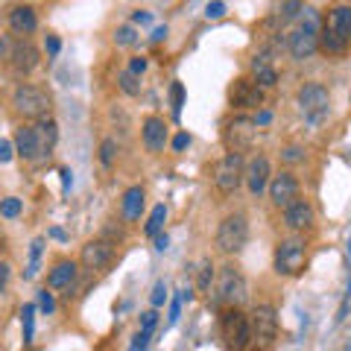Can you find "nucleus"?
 <instances>
[{"label":"nucleus","instance_id":"obj_1","mask_svg":"<svg viewBox=\"0 0 351 351\" xmlns=\"http://www.w3.org/2000/svg\"><path fill=\"white\" fill-rule=\"evenodd\" d=\"M56 141H59V126L53 117H44L36 120L32 126H21L18 135H15V152L24 161L36 164L50 158V152L56 149Z\"/></svg>","mask_w":351,"mask_h":351},{"label":"nucleus","instance_id":"obj_2","mask_svg":"<svg viewBox=\"0 0 351 351\" xmlns=\"http://www.w3.org/2000/svg\"><path fill=\"white\" fill-rule=\"evenodd\" d=\"M351 44V6H334L319 29V47L325 53H346Z\"/></svg>","mask_w":351,"mask_h":351},{"label":"nucleus","instance_id":"obj_3","mask_svg":"<svg viewBox=\"0 0 351 351\" xmlns=\"http://www.w3.org/2000/svg\"><path fill=\"white\" fill-rule=\"evenodd\" d=\"M12 106H15V112L21 117L44 120V117H50V112H53V97L44 91V88H38V85L21 82L15 88V94H12Z\"/></svg>","mask_w":351,"mask_h":351},{"label":"nucleus","instance_id":"obj_4","mask_svg":"<svg viewBox=\"0 0 351 351\" xmlns=\"http://www.w3.org/2000/svg\"><path fill=\"white\" fill-rule=\"evenodd\" d=\"M299 18H302V24L290 32L287 47L293 53V59L304 62L319 50V24H316V9H311V6H304Z\"/></svg>","mask_w":351,"mask_h":351},{"label":"nucleus","instance_id":"obj_5","mask_svg":"<svg viewBox=\"0 0 351 351\" xmlns=\"http://www.w3.org/2000/svg\"><path fill=\"white\" fill-rule=\"evenodd\" d=\"M0 59L12 64V71L18 76H29L38 68V50L36 44L27 38H0Z\"/></svg>","mask_w":351,"mask_h":351},{"label":"nucleus","instance_id":"obj_6","mask_svg":"<svg viewBox=\"0 0 351 351\" xmlns=\"http://www.w3.org/2000/svg\"><path fill=\"white\" fill-rule=\"evenodd\" d=\"M249 328H252V343H255L261 351H269L272 343H276V337H278V316H276V307L258 304L255 311H252Z\"/></svg>","mask_w":351,"mask_h":351},{"label":"nucleus","instance_id":"obj_7","mask_svg":"<svg viewBox=\"0 0 351 351\" xmlns=\"http://www.w3.org/2000/svg\"><path fill=\"white\" fill-rule=\"evenodd\" d=\"M249 240V223L243 214H228L217 228V246L226 255H237Z\"/></svg>","mask_w":351,"mask_h":351},{"label":"nucleus","instance_id":"obj_8","mask_svg":"<svg viewBox=\"0 0 351 351\" xmlns=\"http://www.w3.org/2000/svg\"><path fill=\"white\" fill-rule=\"evenodd\" d=\"M246 278L243 272H240L234 263H228V267L219 269V281H217V304H226V307H237L240 302L246 299Z\"/></svg>","mask_w":351,"mask_h":351},{"label":"nucleus","instance_id":"obj_9","mask_svg":"<svg viewBox=\"0 0 351 351\" xmlns=\"http://www.w3.org/2000/svg\"><path fill=\"white\" fill-rule=\"evenodd\" d=\"M255 132H258L255 120L246 117V114H237V117L228 120L226 129H223V144H226L228 152H237V156H243V152L252 144H255Z\"/></svg>","mask_w":351,"mask_h":351},{"label":"nucleus","instance_id":"obj_10","mask_svg":"<svg viewBox=\"0 0 351 351\" xmlns=\"http://www.w3.org/2000/svg\"><path fill=\"white\" fill-rule=\"evenodd\" d=\"M307 263V246L304 240L299 237H290V240H281L276 246V272L278 276H299Z\"/></svg>","mask_w":351,"mask_h":351},{"label":"nucleus","instance_id":"obj_11","mask_svg":"<svg viewBox=\"0 0 351 351\" xmlns=\"http://www.w3.org/2000/svg\"><path fill=\"white\" fill-rule=\"evenodd\" d=\"M223 339H226L228 351H246L252 343L249 316H243L237 307H228L223 313Z\"/></svg>","mask_w":351,"mask_h":351},{"label":"nucleus","instance_id":"obj_12","mask_svg":"<svg viewBox=\"0 0 351 351\" xmlns=\"http://www.w3.org/2000/svg\"><path fill=\"white\" fill-rule=\"evenodd\" d=\"M295 100H299L302 114L311 120V123H319V120L328 114V106H331V94H328V88H325V85L311 82V85H304V88H302Z\"/></svg>","mask_w":351,"mask_h":351},{"label":"nucleus","instance_id":"obj_13","mask_svg":"<svg viewBox=\"0 0 351 351\" xmlns=\"http://www.w3.org/2000/svg\"><path fill=\"white\" fill-rule=\"evenodd\" d=\"M243 156H237V152H228V156L223 158L214 167V184L219 193H234L240 184H243Z\"/></svg>","mask_w":351,"mask_h":351},{"label":"nucleus","instance_id":"obj_14","mask_svg":"<svg viewBox=\"0 0 351 351\" xmlns=\"http://www.w3.org/2000/svg\"><path fill=\"white\" fill-rule=\"evenodd\" d=\"M112 261H114V243H112V240L97 237V240H88V243L82 246L80 263L88 272H103Z\"/></svg>","mask_w":351,"mask_h":351},{"label":"nucleus","instance_id":"obj_15","mask_svg":"<svg viewBox=\"0 0 351 351\" xmlns=\"http://www.w3.org/2000/svg\"><path fill=\"white\" fill-rule=\"evenodd\" d=\"M267 188H269V199H272L276 208H287V205H293L295 199H299V182H295L293 173L272 176Z\"/></svg>","mask_w":351,"mask_h":351},{"label":"nucleus","instance_id":"obj_16","mask_svg":"<svg viewBox=\"0 0 351 351\" xmlns=\"http://www.w3.org/2000/svg\"><path fill=\"white\" fill-rule=\"evenodd\" d=\"M228 100L237 108H252V106H261L263 103V88L252 80H237L228 91Z\"/></svg>","mask_w":351,"mask_h":351},{"label":"nucleus","instance_id":"obj_17","mask_svg":"<svg viewBox=\"0 0 351 351\" xmlns=\"http://www.w3.org/2000/svg\"><path fill=\"white\" fill-rule=\"evenodd\" d=\"M141 138H144V147L149 152H161L167 147V123H164V117L149 114L144 120V126H141Z\"/></svg>","mask_w":351,"mask_h":351},{"label":"nucleus","instance_id":"obj_18","mask_svg":"<svg viewBox=\"0 0 351 351\" xmlns=\"http://www.w3.org/2000/svg\"><path fill=\"white\" fill-rule=\"evenodd\" d=\"M243 182L249 184V191L255 193V196L263 193V191H267V184H269V161L263 158V156H255V158L246 164Z\"/></svg>","mask_w":351,"mask_h":351},{"label":"nucleus","instance_id":"obj_19","mask_svg":"<svg viewBox=\"0 0 351 351\" xmlns=\"http://www.w3.org/2000/svg\"><path fill=\"white\" fill-rule=\"evenodd\" d=\"M284 223L293 232H304V228L313 226V205L304 202V199H295L293 205L284 208Z\"/></svg>","mask_w":351,"mask_h":351},{"label":"nucleus","instance_id":"obj_20","mask_svg":"<svg viewBox=\"0 0 351 351\" xmlns=\"http://www.w3.org/2000/svg\"><path fill=\"white\" fill-rule=\"evenodd\" d=\"M76 276H80V267L73 261H59L56 267L47 272V287L50 290H71L76 284Z\"/></svg>","mask_w":351,"mask_h":351},{"label":"nucleus","instance_id":"obj_21","mask_svg":"<svg viewBox=\"0 0 351 351\" xmlns=\"http://www.w3.org/2000/svg\"><path fill=\"white\" fill-rule=\"evenodd\" d=\"M9 27H12L15 36H29V32H36L38 18L32 12V6H15L12 12H9Z\"/></svg>","mask_w":351,"mask_h":351},{"label":"nucleus","instance_id":"obj_22","mask_svg":"<svg viewBox=\"0 0 351 351\" xmlns=\"http://www.w3.org/2000/svg\"><path fill=\"white\" fill-rule=\"evenodd\" d=\"M144 188H129L120 199V211H123L126 219H141V211H144Z\"/></svg>","mask_w":351,"mask_h":351},{"label":"nucleus","instance_id":"obj_23","mask_svg":"<svg viewBox=\"0 0 351 351\" xmlns=\"http://www.w3.org/2000/svg\"><path fill=\"white\" fill-rule=\"evenodd\" d=\"M164 219H167V208L156 205L152 208V214H149V219H147V226H144V234L147 237H158L161 228H164Z\"/></svg>","mask_w":351,"mask_h":351},{"label":"nucleus","instance_id":"obj_24","mask_svg":"<svg viewBox=\"0 0 351 351\" xmlns=\"http://www.w3.org/2000/svg\"><path fill=\"white\" fill-rule=\"evenodd\" d=\"M117 85H120V91L129 94V97H138L141 94V76L129 73V71H123V73L117 76Z\"/></svg>","mask_w":351,"mask_h":351},{"label":"nucleus","instance_id":"obj_25","mask_svg":"<svg viewBox=\"0 0 351 351\" xmlns=\"http://www.w3.org/2000/svg\"><path fill=\"white\" fill-rule=\"evenodd\" d=\"M211 281H214V263L211 261H202L199 263V272H196V287H199V293L211 290Z\"/></svg>","mask_w":351,"mask_h":351},{"label":"nucleus","instance_id":"obj_26","mask_svg":"<svg viewBox=\"0 0 351 351\" xmlns=\"http://www.w3.org/2000/svg\"><path fill=\"white\" fill-rule=\"evenodd\" d=\"M302 9H304L302 0H284V3H281V12H278L281 24H290V21H295V18L302 15Z\"/></svg>","mask_w":351,"mask_h":351},{"label":"nucleus","instance_id":"obj_27","mask_svg":"<svg viewBox=\"0 0 351 351\" xmlns=\"http://www.w3.org/2000/svg\"><path fill=\"white\" fill-rule=\"evenodd\" d=\"M252 73H255V82H258L261 88H272V85L278 82V73H276V68H272V64H267V68H255Z\"/></svg>","mask_w":351,"mask_h":351},{"label":"nucleus","instance_id":"obj_28","mask_svg":"<svg viewBox=\"0 0 351 351\" xmlns=\"http://www.w3.org/2000/svg\"><path fill=\"white\" fill-rule=\"evenodd\" d=\"M18 214H21V199H15V196L0 199V217H3V219H15Z\"/></svg>","mask_w":351,"mask_h":351},{"label":"nucleus","instance_id":"obj_29","mask_svg":"<svg viewBox=\"0 0 351 351\" xmlns=\"http://www.w3.org/2000/svg\"><path fill=\"white\" fill-rule=\"evenodd\" d=\"M114 158H117V144H114L112 138H106L103 144H100V161H103V167H112Z\"/></svg>","mask_w":351,"mask_h":351},{"label":"nucleus","instance_id":"obj_30","mask_svg":"<svg viewBox=\"0 0 351 351\" xmlns=\"http://www.w3.org/2000/svg\"><path fill=\"white\" fill-rule=\"evenodd\" d=\"M170 100H173V114L179 117L182 114V106H184V85L182 82H173L170 85Z\"/></svg>","mask_w":351,"mask_h":351},{"label":"nucleus","instance_id":"obj_31","mask_svg":"<svg viewBox=\"0 0 351 351\" xmlns=\"http://www.w3.org/2000/svg\"><path fill=\"white\" fill-rule=\"evenodd\" d=\"M41 246H44V240L36 237L32 240V249H29V269H27V278L36 276V267H38V258H41Z\"/></svg>","mask_w":351,"mask_h":351},{"label":"nucleus","instance_id":"obj_32","mask_svg":"<svg viewBox=\"0 0 351 351\" xmlns=\"http://www.w3.org/2000/svg\"><path fill=\"white\" fill-rule=\"evenodd\" d=\"M135 27H120L117 32H114V44L117 47H129V44H135Z\"/></svg>","mask_w":351,"mask_h":351},{"label":"nucleus","instance_id":"obj_33","mask_svg":"<svg viewBox=\"0 0 351 351\" xmlns=\"http://www.w3.org/2000/svg\"><path fill=\"white\" fill-rule=\"evenodd\" d=\"M32 313H36V307L27 304L24 311H21V322H24V339L32 343Z\"/></svg>","mask_w":351,"mask_h":351},{"label":"nucleus","instance_id":"obj_34","mask_svg":"<svg viewBox=\"0 0 351 351\" xmlns=\"http://www.w3.org/2000/svg\"><path fill=\"white\" fill-rule=\"evenodd\" d=\"M38 307H41L44 313H53V311H56V302H53V293H47V287L38 290Z\"/></svg>","mask_w":351,"mask_h":351},{"label":"nucleus","instance_id":"obj_35","mask_svg":"<svg viewBox=\"0 0 351 351\" xmlns=\"http://www.w3.org/2000/svg\"><path fill=\"white\" fill-rule=\"evenodd\" d=\"M156 325H158V313H156V311H149V313H144V319H141V331H147V334H152V331H156Z\"/></svg>","mask_w":351,"mask_h":351},{"label":"nucleus","instance_id":"obj_36","mask_svg":"<svg viewBox=\"0 0 351 351\" xmlns=\"http://www.w3.org/2000/svg\"><path fill=\"white\" fill-rule=\"evenodd\" d=\"M149 337H152V334H147V331H138V334H135V339H132V348H129V351H147V346H149Z\"/></svg>","mask_w":351,"mask_h":351},{"label":"nucleus","instance_id":"obj_37","mask_svg":"<svg viewBox=\"0 0 351 351\" xmlns=\"http://www.w3.org/2000/svg\"><path fill=\"white\" fill-rule=\"evenodd\" d=\"M164 302H167V287H164V281L156 284V290H152V304L161 307Z\"/></svg>","mask_w":351,"mask_h":351},{"label":"nucleus","instance_id":"obj_38","mask_svg":"<svg viewBox=\"0 0 351 351\" xmlns=\"http://www.w3.org/2000/svg\"><path fill=\"white\" fill-rule=\"evenodd\" d=\"M126 71H129V73H135V76H141V73L147 71V59H144V56H135V59L129 62V68H126Z\"/></svg>","mask_w":351,"mask_h":351},{"label":"nucleus","instance_id":"obj_39","mask_svg":"<svg viewBox=\"0 0 351 351\" xmlns=\"http://www.w3.org/2000/svg\"><path fill=\"white\" fill-rule=\"evenodd\" d=\"M12 156H15V147L9 144V141H0V164L12 161Z\"/></svg>","mask_w":351,"mask_h":351},{"label":"nucleus","instance_id":"obj_40","mask_svg":"<svg viewBox=\"0 0 351 351\" xmlns=\"http://www.w3.org/2000/svg\"><path fill=\"white\" fill-rule=\"evenodd\" d=\"M205 15H208V18H223V15H226V3H219V0H217V3H208Z\"/></svg>","mask_w":351,"mask_h":351},{"label":"nucleus","instance_id":"obj_41","mask_svg":"<svg viewBox=\"0 0 351 351\" xmlns=\"http://www.w3.org/2000/svg\"><path fill=\"white\" fill-rule=\"evenodd\" d=\"M184 147H191V135H184V132H179V135L173 138V149H176V152H182Z\"/></svg>","mask_w":351,"mask_h":351},{"label":"nucleus","instance_id":"obj_42","mask_svg":"<svg viewBox=\"0 0 351 351\" xmlns=\"http://www.w3.org/2000/svg\"><path fill=\"white\" fill-rule=\"evenodd\" d=\"M59 47H62V44H59V38H56V36H47V50H50V56H56V53H59Z\"/></svg>","mask_w":351,"mask_h":351},{"label":"nucleus","instance_id":"obj_43","mask_svg":"<svg viewBox=\"0 0 351 351\" xmlns=\"http://www.w3.org/2000/svg\"><path fill=\"white\" fill-rule=\"evenodd\" d=\"M269 120H272V114H269V112H258V114H255V126H267Z\"/></svg>","mask_w":351,"mask_h":351},{"label":"nucleus","instance_id":"obj_44","mask_svg":"<svg viewBox=\"0 0 351 351\" xmlns=\"http://www.w3.org/2000/svg\"><path fill=\"white\" fill-rule=\"evenodd\" d=\"M167 243H170V240H167V234H158V237H156V249H158V252H164V249H167Z\"/></svg>","mask_w":351,"mask_h":351},{"label":"nucleus","instance_id":"obj_45","mask_svg":"<svg viewBox=\"0 0 351 351\" xmlns=\"http://www.w3.org/2000/svg\"><path fill=\"white\" fill-rule=\"evenodd\" d=\"M284 158H287V161H299L302 156H299V149H295V147H290L287 152H284Z\"/></svg>","mask_w":351,"mask_h":351},{"label":"nucleus","instance_id":"obj_46","mask_svg":"<svg viewBox=\"0 0 351 351\" xmlns=\"http://www.w3.org/2000/svg\"><path fill=\"white\" fill-rule=\"evenodd\" d=\"M6 278H9V267H6V263H0V287L6 284Z\"/></svg>","mask_w":351,"mask_h":351},{"label":"nucleus","instance_id":"obj_47","mask_svg":"<svg viewBox=\"0 0 351 351\" xmlns=\"http://www.w3.org/2000/svg\"><path fill=\"white\" fill-rule=\"evenodd\" d=\"M135 21H138V24H149V12H135Z\"/></svg>","mask_w":351,"mask_h":351},{"label":"nucleus","instance_id":"obj_48","mask_svg":"<svg viewBox=\"0 0 351 351\" xmlns=\"http://www.w3.org/2000/svg\"><path fill=\"white\" fill-rule=\"evenodd\" d=\"M164 36H167V27H158L156 32H152V41H161Z\"/></svg>","mask_w":351,"mask_h":351},{"label":"nucleus","instance_id":"obj_49","mask_svg":"<svg viewBox=\"0 0 351 351\" xmlns=\"http://www.w3.org/2000/svg\"><path fill=\"white\" fill-rule=\"evenodd\" d=\"M62 176H64V191L71 188V170H62Z\"/></svg>","mask_w":351,"mask_h":351},{"label":"nucleus","instance_id":"obj_50","mask_svg":"<svg viewBox=\"0 0 351 351\" xmlns=\"http://www.w3.org/2000/svg\"><path fill=\"white\" fill-rule=\"evenodd\" d=\"M348 252H351V246H348Z\"/></svg>","mask_w":351,"mask_h":351}]
</instances>
